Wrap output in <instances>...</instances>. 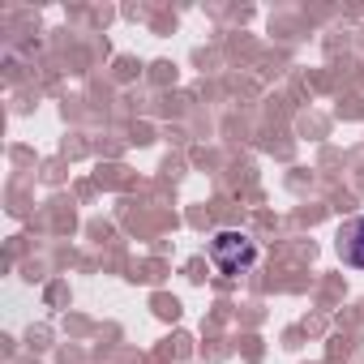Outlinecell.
<instances>
[{
    "label": "cell",
    "mask_w": 364,
    "mask_h": 364,
    "mask_svg": "<svg viewBox=\"0 0 364 364\" xmlns=\"http://www.w3.org/2000/svg\"><path fill=\"white\" fill-rule=\"evenodd\" d=\"M257 257H262V249H257V240L245 236V232H215V236H210V262H215L223 274H245V270L257 266Z\"/></svg>",
    "instance_id": "obj_1"
},
{
    "label": "cell",
    "mask_w": 364,
    "mask_h": 364,
    "mask_svg": "<svg viewBox=\"0 0 364 364\" xmlns=\"http://www.w3.org/2000/svg\"><path fill=\"white\" fill-rule=\"evenodd\" d=\"M338 257L355 270H364V215L360 219H347L338 228Z\"/></svg>",
    "instance_id": "obj_2"
}]
</instances>
